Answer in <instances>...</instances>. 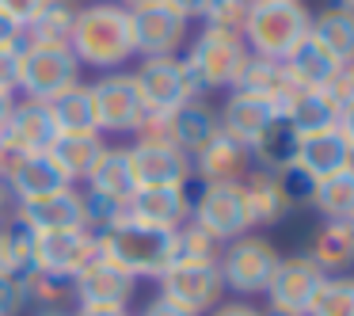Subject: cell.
<instances>
[{"label": "cell", "instance_id": "13", "mask_svg": "<svg viewBox=\"0 0 354 316\" xmlns=\"http://www.w3.org/2000/svg\"><path fill=\"white\" fill-rule=\"evenodd\" d=\"M324 278H328V275H324L308 255H286V259L278 263V270H274V278H270V286H267L263 297L270 301L274 313L305 316Z\"/></svg>", "mask_w": 354, "mask_h": 316}, {"label": "cell", "instance_id": "16", "mask_svg": "<svg viewBox=\"0 0 354 316\" xmlns=\"http://www.w3.org/2000/svg\"><path fill=\"white\" fill-rule=\"evenodd\" d=\"M133 27V54L141 57H176V50L187 42V19L176 16L168 4H149L130 12Z\"/></svg>", "mask_w": 354, "mask_h": 316}, {"label": "cell", "instance_id": "48", "mask_svg": "<svg viewBox=\"0 0 354 316\" xmlns=\"http://www.w3.org/2000/svg\"><path fill=\"white\" fill-rule=\"evenodd\" d=\"M141 316H191L187 308H179V305H171L168 297H156V301H149V308Z\"/></svg>", "mask_w": 354, "mask_h": 316}, {"label": "cell", "instance_id": "20", "mask_svg": "<svg viewBox=\"0 0 354 316\" xmlns=\"http://www.w3.org/2000/svg\"><path fill=\"white\" fill-rule=\"evenodd\" d=\"M130 168L138 187H187L191 179V156L179 153L176 145H138L130 149Z\"/></svg>", "mask_w": 354, "mask_h": 316}, {"label": "cell", "instance_id": "47", "mask_svg": "<svg viewBox=\"0 0 354 316\" xmlns=\"http://www.w3.org/2000/svg\"><path fill=\"white\" fill-rule=\"evenodd\" d=\"M19 42H24V27L12 24V19L0 12V46H19Z\"/></svg>", "mask_w": 354, "mask_h": 316}, {"label": "cell", "instance_id": "56", "mask_svg": "<svg viewBox=\"0 0 354 316\" xmlns=\"http://www.w3.org/2000/svg\"><path fill=\"white\" fill-rule=\"evenodd\" d=\"M263 316H293V313H274V308H267V313H263Z\"/></svg>", "mask_w": 354, "mask_h": 316}, {"label": "cell", "instance_id": "6", "mask_svg": "<svg viewBox=\"0 0 354 316\" xmlns=\"http://www.w3.org/2000/svg\"><path fill=\"white\" fill-rule=\"evenodd\" d=\"M130 77L141 95L145 115H171L187 100H202V88L187 73L183 57H145Z\"/></svg>", "mask_w": 354, "mask_h": 316}, {"label": "cell", "instance_id": "38", "mask_svg": "<svg viewBox=\"0 0 354 316\" xmlns=\"http://www.w3.org/2000/svg\"><path fill=\"white\" fill-rule=\"evenodd\" d=\"M176 248H171V263H217L221 255V240H214L206 229H198L194 221H187L183 229H176Z\"/></svg>", "mask_w": 354, "mask_h": 316}, {"label": "cell", "instance_id": "17", "mask_svg": "<svg viewBox=\"0 0 354 316\" xmlns=\"http://www.w3.org/2000/svg\"><path fill=\"white\" fill-rule=\"evenodd\" d=\"M16 217L31 232H69V229H88L84 214V191L77 187H62L54 194H42L35 202H19Z\"/></svg>", "mask_w": 354, "mask_h": 316}, {"label": "cell", "instance_id": "46", "mask_svg": "<svg viewBox=\"0 0 354 316\" xmlns=\"http://www.w3.org/2000/svg\"><path fill=\"white\" fill-rule=\"evenodd\" d=\"M209 316H263V308L248 305V301H225V305H214Z\"/></svg>", "mask_w": 354, "mask_h": 316}, {"label": "cell", "instance_id": "26", "mask_svg": "<svg viewBox=\"0 0 354 316\" xmlns=\"http://www.w3.org/2000/svg\"><path fill=\"white\" fill-rule=\"evenodd\" d=\"M88 191L115 202H130L133 191H138V179H133V168H130V149H118V145L103 149L95 168L88 171Z\"/></svg>", "mask_w": 354, "mask_h": 316}, {"label": "cell", "instance_id": "15", "mask_svg": "<svg viewBox=\"0 0 354 316\" xmlns=\"http://www.w3.org/2000/svg\"><path fill=\"white\" fill-rule=\"evenodd\" d=\"M130 225L153 232H176L191 221V194L187 187H138L133 198L126 202Z\"/></svg>", "mask_w": 354, "mask_h": 316}, {"label": "cell", "instance_id": "18", "mask_svg": "<svg viewBox=\"0 0 354 316\" xmlns=\"http://www.w3.org/2000/svg\"><path fill=\"white\" fill-rule=\"evenodd\" d=\"M57 141V122L50 115V103L19 100L8 115V126L0 133V149L8 153H50Z\"/></svg>", "mask_w": 354, "mask_h": 316}, {"label": "cell", "instance_id": "29", "mask_svg": "<svg viewBox=\"0 0 354 316\" xmlns=\"http://www.w3.org/2000/svg\"><path fill=\"white\" fill-rule=\"evenodd\" d=\"M103 138L100 133H57V141L50 145V160L62 168V176L77 187V179H88V171L95 168L103 153Z\"/></svg>", "mask_w": 354, "mask_h": 316}, {"label": "cell", "instance_id": "25", "mask_svg": "<svg viewBox=\"0 0 354 316\" xmlns=\"http://www.w3.org/2000/svg\"><path fill=\"white\" fill-rule=\"evenodd\" d=\"M274 118H278V111L270 107L267 100H255V95H244V92H229V100L221 103V111H217L221 133L236 138L240 145H252Z\"/></svg>", "mask_w": 354, "mask_h": 316}, {"label": "cell", "instance_id": "34", "mask_svg": "<svg viewBox=\"0 0 354 316\" xmlns=\"http://www.w3.org/2000/svg\"><path fill=\"white\" fill-rule=\"evenodd\" d=\"M73 19H77L73 0H50L46 12L24 27V42L27 46H69Z\"/></svg>", "mask_w": 354, "mask_h": 316}, {"label": "cell", "instance_id": "27", "mask_svg": "<svg viewBox=\"0 0 354 316\" xmlns=\"http://www.w3.org/2000/svg\"><path fill=\"white\" fill-rule=\"evenodd\" d=\"M282 69H286V77H290L297 88H328V80L335 77L339 65H335V57L313 39V35H305V39L282 57Z\"/></svg>", "mask_w": 354, "mask_h": 316}, {"label": "cell", "instance_id": "51", "mask_svg": "<svg viewBox=\"0 0 354 316\" xmlns=\"http://www.w3.org/2000/svg\"><path fill=\"white\" fill-rule=\"evenodd\" d=\"M12 107H16V95L0 92V133H4V126H8V115H12Z\"/></svg>", "mask_w": 354, "mask_h": 316}, {"label": "cell", "instance_id": "23", "mask_svg": "<svg viewBox=\"0 0 354 316\" xmlns=\"http://www.w3.org/2000/svg\"><path fill=\"white\" fill-rule=\"evenodd\" d=\"M217 111L206 100H187L183 107H176L168 115V141L187 156H198L209 141L217 138Z\"/></svg>", "mask_w": 354, "mask_h": 316}, {"label": "cell", "instance_id": "58", "mask_svg": "<svg viewBox=\"0 0 354 316\" xmlns=\"http://www.w3.org/2000/svg\"><path fill=\"white\" fill-rule=\"evenodd\" d=\"M351 229H354V221H351Z\"/></svg>", "mask_w": 354, "mask_h": 316}, {"label": "cell", "instance_id": "57", "mask_svg": "<svg viewBox=\"0 0 354 316\" xmlns=\"http://www.w3.org/2000/svg\"><path fill=\"white\" fill-rule=\"evenodd\" d=\"M0 275H4V259H0Z\"/></svg>", "mask_w": 354, "mask_h": 316}, {"label": "cell", "instance_id": "44", "mask_svg": "<svg viewBox=\"0 0 354 316\" xmlns=\"http://www.w3.org/2000/svg\"><path fill=\"white\" fill-rule=\"evenodd\" d=\"M328 92L335 95V103H339V107L354 103V62L339 65V69H335V77L328 80Z\"/></svg>", "mask_w": 354, "mask_h": 316}, {"label": "cell", "instance_id": "49", "mask_svg": "<svg viewBox=\"0 0 354 316\" xmlns=\"http://www.w3.org/2000/svg\"><path fill=\"white\" fill-rule=\"evenodd\" d=\"M339 133H343L346 145L354 149V103H346V107L339 111Z\"/></svg>", "mask_w": 354, "mask_h": 316}, {"label": "cell", "instance_id": "24", "mask_svg": "<svg viewBox=\"0 0 354 316\" xmlns=\"http://www.w3.org/2000/svg\"><path fill=\"white\" fill-rule=\"evenodd\" d=\"M346 164H354V149L346 145V138L335 130H320V133H308V138H301V149H297V160H293V168L305 171L308 179H324L331 176V171L346 168Z\"/></svg>", "mask_w": 354, "mask_h": 316}, {"label": "cell", "instance_id": "9", "mask_svg": "<svg viewBox=\"0 0 354 316\" xmlns=\"http://www.w3.org/2000/svg\"><path fill=\"white\" fill-rule=\"evenodd\" d=\"M92 92V111H95V130L100 133H133L145 118L141 95L133 88L130 73H107L95 84H88Z\"/></svg>", "mask_w": 354, "mask_h": 316}, {"label": "cell", "instance_id": "55", "mask_svg": "<svg viewBox=\"0 0 354 316\" xmlns=\"http://www.w3.org/2000/svg\"><path fill=\"white\" fill-rule=\"evenodd\" d=\"M335 8H346V12H354V0H335Z\"/></svg>", "mask_w": 354, "mask_h": 316}, {"label": "cell", "instance_id": "50", "mask_svg": "<svg viewBox=\"0 0 354 316\" xmlns=\"http://www.w3.org/2000/svg\"><path fill=\"white\" fill-rule=\"evenodd\" d=\"M12 214H16V198H12V191L4 187V179H0V225L8 221Z\"/></svg>", "mask_w": 354, "mask_h": 316}, {"label": "cell", "instance_id": "2", "mask_svg": "<svg viewBox=\"0 0 354 316\" xmlns=\"http://www.w3.org/2000/svg\"><path fill=\"white\" fill-rule=\"evenodd\" d=\"M308 24H313V12L305 8V0H252L244 42L255 57L282 62L308 35Z\"/></svg>", "mask_w": 354, "mask_h": 316}, {"label": "cell", "instance_id": "36", "mask_svg": "<svg viewBox=\"0 0 354 316\" xmlns=\"http://www.w3.org/2000/svg\"><path fill=\"white\" fill-rule=\"evenodd\" d=\"M305 316H354V278L351 275H328L316 290Z\"/></svg>", "mask_w": 354, "mask_h": 316}, {"label": "cell", "instance_id": "52", "mask_svg": "<svg viewBox=\"0 0 354 316\" xmlns=\"http://www.w3.org/2000/svg\"><path fill=\"white\" fill-rule=\"evenodd\" d=\"M73 316H126V308H77Z\"/></svg>", "mask_w": 354, "mask_h": 316}, {"label": "cell", "instance_id": "11", "mask_svg": "<svg viewBox=\"0 0 354 316\" xmlns=\"http://www.w3.org/2000/svg\"><path fill=\"white\" fill-rule=\"evenodd\" d=\"M191 221L198 229H206L214 240H221V244L252 232L244 214V198H240V183H206L202 194L191 202Z\"/></svg>", "mask_w": 354, "mask_h": 316}, {"label": "cell", "instance_id": "12", "mask_svg": "<svg viewBox=\"0 0 354 316\" xmlns=\"http://www.w3.org/2000/svg\"><path fill=\"white\" fill-rule=\"evenodd\" d=\"M0 179L12 191L16 206L35 202L42 194H54L62 187H73L62 176V168L50 160V153H8V149H0Z\"/></svg>", "mask_w": 354, "mask_h": 316}, {"label": "cell", "instance_id": "1", "mask_svg": "<svg viewBox=\"0 0 354 316\" xmlns=\"http://www.w3.org/2000/svg\"><path fill=\"white\" fill-rule=\"evenodd\" d=\"M69 50L80 65H92V69H103V73H118V65H126L133 57L130 12L122 4H107V0L77 8Z\"/></svg>", "mask_w": 354, "mask_h": 316}, {"label": "cell", "instance_id": "33", "mask_svg": "<svg viewBox=\"0 0 354 316\" xmlns=\"http://www.w3.org/2000/svg\"><path fill=\"white\" fill-rule=\"evenodd\" d=\"M308 202L324 214V221H354V164L316 179Z\"/></svg>", "mask_w": 354, "mask_h": 316}, {"label": "cell", "instance_id": "40", "mask_svg": "<svg viewBox=\"0 0 354 316\" xmlns=\"http://www.w3.org/2000/svg\"><path fill=\"white\" fill-rule=\"evenodd\" d=\"M248 16H252V0H209L206 12H202L206 27H221L232 35H244Z\"/></svg>", "mask_w": 354, "mask_h": 316}, {"label": "cell", "instance_id": "14", "mask_svg": "<svg viewBox=\"0 0 354 316\" xmlns=\"http://www.w3.org/2000/svg\"><path fill=\"white\" fill-rule=\"evenodd\" d=\"M73 301L77 308H126V301L138 290V278L115 267L111 259H92L77 278H73Z\"/></svg>", "mask_w": 354, "mask_h": 316}, {"label": "cell", "instance_id": "53", "mask_svg": "<svg viewBox=\"0 0 354 316\" xmlns=\"http://www.w3.org/2000/svg\"><path fill=\"white\" fill-rule=\"evenodd\" d=\"M126 12H138V8H149V4H160V0H118Z\"/></svg>", "mask_w": 354, "mask_h": 316}, {"label": "cell", "instance_id": "8", "mask_svg": "<svg viewBox=\"0 0 354 316\" xmlns=\"http://www.w3.org/2000/svg\"><path fill=\"white\" fill-rule=\"evenodd\" d=\"M92 259H100V240L88 229L69 232H35L31 240V270L73 282Z\"/></svg>", "mask_w": 354, "mask_h": 316}, {"label": "cell", "instance_id": "43", "mask_svg": "<svg viewBox=\"0 0 354 316\" xmlns=\"http://www.w3.org/2000/svg\"><path fill=\"white\" fill-rule=\"evenodd\" d=\"M46 4H50V0H0V12H4L12 24L27 27L31 19H39L42 12H46Z\"/></svg>", "mask_w": 354, "mask_h": 316}, {"label": "cell", "instance_id": "32", "mask_svg": "<svg viewBox=\"0 0 354 316\" xmlns=\"http://www.w3.org/2000/svg\"><path fill=\"white\" fill-rule=\"evenodd\" d=\"M290 88H293V80L286 77L282 62H270V57H255L252 54V57H248V65L240 69L232 92L255 95V100H267L270 107H278V100H282Z\"/></svg>", "mask_w": 354, "mask_h": 316}, {"label": "cell", "instance_id": "30", "mask_svg": "<svg viewBox=\"0 0 354 316\" xmlns=\"http://www.w3.org/2000/svg\"><path fill=\"white\" fill-rule=\"evenodd\" d=\"M305 255L324 270V275L346 270L354 263V229H351V221H324L320 229L313 232Z\"/></svg>", "mask_w": 354, "mask_h": 316}, {"label": "cell", "instance_id": "42", "mask_svg": "<svg viewBox=\"0 0 354 316\" xmlns=\"http://www.w3.org/2000/svg\"><path fill=\"white\" fill-rule=\"evenodd\" d=\"M19 57H24V42L19 46H0V92H16L19 88Z\"/></svg>", "mask_w": 354, "mask_h": 316}, {"label": "cell", "instance_id": "54", "mask_svg": "<svg viewBox=\"0 0 354 316\" xmlns=\"http://www.w3.org/2000/svg\"><path fill=\"white\" fill-rule=\"evenodd\" d=\"M39 316H73V313H65V308H39Z\"/></svg>", "mask_w": 354, "mask_h": 316}, {"label": "cell", "instance_id": "22", "mask_svg": "<svg viewBox=\"0 0 354 316\" xmlns=\"http://www.w3.org/2000/svg\"><path fill=\"white\" fill-rule=\"evenodd\" d=\"M240 198H244V214L248 225H278L290 214V198H286V187L274 171H259L252 168L240 179Z\"/></svg>", "mask_w": 354, "mask_h": 316}, {"label": "cell", "instance_id": "21", "mask_svg": "<svg viewBox=\"0 0 354 316\" xmlns=\"http://www.w3.org/2000/svg\"><path fill=\"white\" fill-rule=\"evenodd\" d=\"M191 168L202 183H240L252 171V149L217 130V138L198 156H191Z\"/></svg>", "mask_w": 354, "mask_h": 316}, {"label": "cell", "instance_id": "35", "mask_svg": "<svg viewBox=\"0 0 354 316\" xmlns=\"http://www.w3.org/2000/svg\"><path fill=\"white\" fill-rule=\"evenodd\" d=\"M50 115L57 122V133H100L95 130V111L88 84H73L57 100H50Z\"/></svg>", "mask_w": 354, "mask_h": 316}, {"label": "cell", "instance_id": "41", "mask_svg": "<svg viewBox=\"0 0 354 316\" xmlns=\"http://www.w3.org/2000/svg\"><path fill=\"white\" fill-rule=\"evenodd\" d=\"M27 308V290L19 275H0V316H19Z\"/></svg>", "mask_w": 354, "mask_h": 316}, {"label": "cell", "instance_id": "28", "mask_svg": "<svg viewBox=\"0 0 354 316\" xmlns=\"http://www.w3.org/2000/svg\"><path fill=\"white\" fill-rule=\"evenodd\" d=\"M248 149H252V160L259 164V171H274V176H282V171L293 168V160H297L301 133L293 130L286 118H274V122H270Z\"/></svg>", "mask_w": 354, "mask_h": 316}, {"label": "cell", "instance_id": "3", "mask_svg": "<svg viewBox=\"0 0 354 316\" xmlns=\"http://www.w3.org/2000/svg\"><path fill=\"white\" fill-rule=\"evenodd\" d=\"M176 232H153L141 225H118L111 232H95L100 240V255L122 267L133 278H160L171 267V248H176Z\"/></svg>", "mask_w": 354, "mask_h": 316}, {"label": "cell", "instance_id": "10", "mask_svg": "<svg viewBox=\"0 0 354 316\" xmlns=\"http://www.w3.org/2000/svg\"><path fill=\"white\" fill-rule=\"evenodd\" d=\"M221 270L217 263H171L160 275V297L187 308L191 316H202L221 301Z\"/></svg>", "mask_w": 354, "mask_h": 316}, {"label": "cell", "instance_id": "19", "mask_svg": "<svg viewBox=\"0 0 354 316\" xmlns=\"http://www.w3.org/2000/svg\"><path fill=\"white\" fill-rule=\"evenodd\" d=\"M339 111L343 107L335 103V95H331L328 88H297L293 84L290 92L282 95V103H278V118H286L301 138L320 133V130H335Z\"/></svg>", "mask_w": 354, "mask_h": 316}, {"label": "cell", "instance_id": "39", "mask_svg": "<svg viewBox=\"0 0 354 316\" xmlns=\"http://www.w3.org/2000/svg\"><path fill=\"white\" fill-rule=\"evenodd\" d=\"M24 290H27V305H39V308H62L65 301L73 297V286L62 282V278H50V275H39V270L27 267L24 275Z\"/></svg>", "mask_w": 354, "mask_h": 316}, {"label": "cell", "instance_id": "37", "mask_svg": "<svg viewBox=\"0 0 354 316\" xmlns=\"http://www.w3.org/2000/svg\"><path fill=\"white\" fill-rule=\"evenodd\" d=\"M31 240L35 232L19 221L16 214L0 225V259H4V275H24L31 267Z\"/></svg>", "mask_w": 354, "mask_h": 316}, {"label": "cell", "instance_id": "7", "mask_svg": "<svg viewBox=\"0 0 354 316\" xmlns=\"http://www.w3.org/2000/svg\"><path fill=\"white\" fill-rule=\"evenodd\" d=\"M80 84V62L73 57L69 46H27L19 57V92L27 100L50 103L62 92Z\"/></svg>", "mask_w": 354, "mask_h": 316}, {"label": "cell", "instance_id": "31", "mask_svg": "<svg viewBox=\"0 0 354 316\" xmlns=\"http://www.w3.org/2000/svg\"><path fill=\"white\" fill-rule=\"evenodd\" d=\"M308 35H313V39L320 42L331 57H335V65L354 62V12L335 8V4H331V8H324V12H316V16H313Z\"/></svg>", "mask_w": 354, "mask_h": 316}, {"label": "cell", "instance_id": "5", "mask_svg": "<svg viewBox=\"0 0 354 316\" xmlns=\"http://www.w3.org/2000/svg\"><path fill=\"white\" fill-rule=\"evenodd\" d=\"M278 263H282L278 248L270 244L267 236H252V232L229 240V244L221 248V255H217L221 286H225V290H232V293H240V297L267 293V286H270V278H274Z\"/></svg>", "mask_w": 354, "mask_h": 316}, {"label": "cell", "instance_id": "45", "mask_svg": "<svg viewBox=\"0 0 354 316\" xmlns=\"http://www.w3.org/2000/svg\"><path fill=\"white\" fill-rule=\"evenodd\" d=\"M160 4H168L176 16H183L187 24H191V19H202V12H206L209 0H160Z\"/></svg>", "mask_w": 354, "mask_h": 316}, {"label": "cell", "instance_id": "4", "mask_svg": "<svg viewBox=\"0 0 354 316\" xmlns=\"http://www.w3.org/2000/svg\"><path fill=\"white\" fill-rule=\"evenodd\" d=\"M252 50H248L244 35L221 31V27H202L191 42V54L183 57L187 73L198 80L202 92L209 88H232L240 77V69L248 65Z\"/></svg>", "mask_w": 354, "mask_h": 316}]
</instances>
